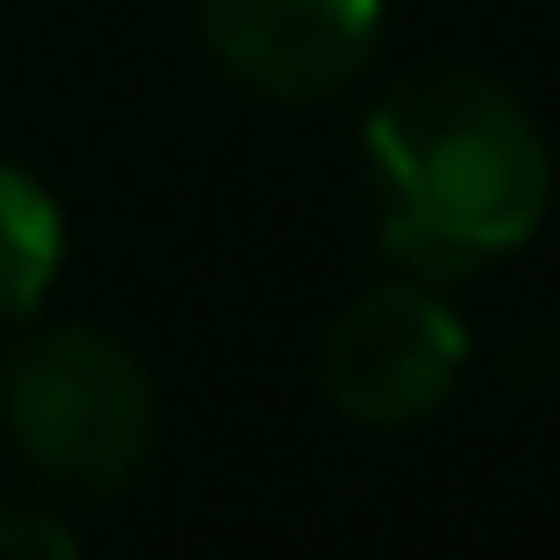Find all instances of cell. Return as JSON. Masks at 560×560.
<instances>
[{
  "label": "cell",
  "instance_id": "cell-1",
  "mask_svg": "<svg viewBox=\"0 0 560 560\" xmlns=\"http://www.w3.org/2000/svg\"><path fill=\"white\" fill-rule=\"evenodd\" d=\"M376 228L405 277L462 284L533 242L553 199L547 136L497 79L462 65L405 71L362 121Z\"/></svg>",
  "mask_w": 560,
  "mask_h": 560
},
{
  "label": "cell",
  "instance_id": "cell-2",
  "mask_svg": "<svg viewBox=\"0 0 560 560\" xmlns=\"http://www.w3.org/2000/svg\"><path fill=\"white\" fill-rule=\"evenodd\" d=\"M0 411L22 462L57 490H121L150 462V376L121 341L93 327L28 334L0 376Z\"/></svg>",
  "mask_w": 560,
  "mask_h": 560
},
{
  "label": "cell",
  "instance_id": "cell-3",
  "mask_svg": "<svg viewBox=\"0 0 560 560\" xmlns=\"http://www.w3.org/2000/svg\"><path fill=\"white\" fill-rule=\"evenodd\" d=\"M468 362V327L440 284L390 277L334 313L319 334V390L362 425H411L454 390Z\"/></svg>",
  "mask_w": 560,
  "mask_h": 560
},
{
  "label": "cell",
  "instance_id": "cell-4",
  "mask_svg": "<svg viewBox=\"0 0 560 560\" xmlns=\"http://www.w3.org/2000/svg\"><path fill=\"white\" fill-rule=\"evenodd\" d=\"M199 36L242 85L277 100H319L376 50L383 0H191Z\"/></svg>",
  "mask_w": 560,
  "mask_h": 560
},
{
  "label": "cell",
  "instance_id": "cell-5",
  "mask_svg": "<svg viewBox=\"0 0 560 560\" xmlns=\"http://www.w3.org/2000/svg\"><path fill=\"white\" fill-rule=\"evenodd\" d=\"M65 262V213L22 164H0V319H28Z\"/></svg>",
  "mask_w": 560,
  "mask_h": 560
},
{
  "label": "cell",
  "instance_id": "cell-6",
  "mask_svg": "<svg viewBox=\"0 0 560 560\" xmlns=\"http://www.w3.org/2000/svg\"><path fill=\"white\" fill-rule=\"evenodd\" d=\"M71 553H79V533L57 511L0 504V560H71Z\"/></svg>",
  "mask_w": 560,
  "mask_h": 560
}]
</instances>
